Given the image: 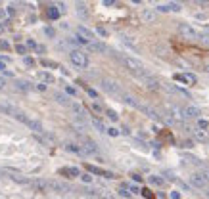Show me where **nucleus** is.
<instances>
[{"instance_id":"1","label":"nucleus","mask_w":209,"mask_h":199,"mask_svg":"<svg viewBox=\"0 0 209 199\" xmlns=\"http://www.w3.org/2000/svg\"><path fill=\"white\" fill-rule=\"evenodd\" d=\"M113 54H115V52H113ZM115 56L119 58V61L125 65L127 69L132 71L134 75H138V73H142V71H144V63H142L140 60H136V58H132V56H119V54H115Z\"/></svg>"},{"instance_id":"2","label":"nucleus","mask_w":209,"mask_h":199,"mask_svg":"<svg viewBox=\"0 0 209 199\" xmlns=\"http://www.w3.org/2000/svg\"><path fill=\"white\" fill-rule=\"evenodd\" d=\"M69 58H71V61H73V65H77L79 69H84V67H88V56H86L83 50H79V48L71 50Z\"/></svg>"},{"instance_id":"3","label":"nucleus","mask_w":209,"mask_h":199,"mask_svg":"<svg viewBox=\"0 0 209 199\" xmlns=\"http://www.w3.org/2000/svg\"><path fill=\"white\" fill-rule=\"evenodd\" d=\"M102 88L106 90L107 94H113V96H123V90H121V86L115 83V80H109V79H102Z\"/></svg>"},{"instance_id":"4","label":"nucleus","mask_w":209,"mask_h":199,"mask_svg":"<svg viewBox=\"0 0 209 199\" xmlns=\"http://www.w3.org/2000/svg\"><path fill=\"white\" fill-rule=\"evenodd\" d=\"M190 184L194 186L196 190H207V186H209V182L205 180L203 178V174H201V172H196V174H192L190 176Z\"/></svg>"},{"instance_id":"5","label":"nucleus","mask_w":209,"mask_h":199,"mask_svg":"<svg viewBox=\"0 0 209 199\" xmlns=\"http://www.w3.org/2000/svg\"><path fill=\"white\" fill-rule=\"evenodd\" d=\"M178 33H180L184 38H198L200 37V33L196 31L192 25H188V23H178Z\"/></svg>"},{"instance_id":"6","label":"nucleus","mask_w":209,"mask_h":199,"mask_svg":"<svg viewBox=\"0 0 209 199\" xmlns=\"http://www.w3.org/2000/svg\"><path fill=\"white\" fill-rule=\"evenodd\" d=\"M77 37L84 38L86 42H96V35H94V31H90V29L84 27V25H79V27H77Z\"/></svg>"},{"instance_id":"7","label":"nucleus","mask_w":209,"mask_h":199,"mask_svg":"<svg viewBox=\"0 0 209 199\" xmlns=\"http://www.w3.org/2000/svg\"><path fill=\"white\" fill-rule=\"evenodd\" d=\"M169 113L173 115L175 123H182V121L186 119V115H184V107H178V105H175V103H171V105H169Z\"/></svg>"},{"instance_id":"8","label":"nucleus","mask_w":209,"mask_h":199,"mask_svg":"<svg viewBox=\"0 0 209 199\" xmlns=\"http://www.w3.org/2000/svg\"><path fill=\"white\" fill-rule=\"evenodd\" d=\"M175 80H180V83H188V84H196V83H198L196 75H192V73H177V75H175Z\"/></svg>"},{"instance_id":"9","label":"nucleus","mask_w":209,"mask_h":199,"mask_svg":"<svg viewBox=\"0 0 209 199\" xmlns=\"http://www.w3.org/2000/svg\"><path fill=\"white\" fill-rule=\"evenodd\" d=\"M31 186H33L37 191H48V188H50V182H48V180H42V178H35V180L31 182Z\"/></svg>"},{"instance_id":"10","label":"nucleus","mask_w":209,"mask_h":199,"mask_svg":"<svg viewBox=\"0 0 209 199\" xmlns=\"http://www.w3.org/2000/svg\"><path fill=\"white\" fill-rule=\"evenodd\" d=\"M140 111H144L146 115H148L150 119H153V121H161L163 119L161 113H157L155 109H152V107H148V105H140Z\"/></svg>"},{"instance_id":"11","label":"nucleus","mask_w":209,"mask_h":199,"mask_svg":"<svg viewBox=\"0 0 209 199\" xmlns=\"http://www.w3.org/2000/svg\"><path fill=\"white\" fill-rule=\"evenodd\" d=\"M0 109L4 113H8V115L15 117V113H17V107H14L10 102H6V100H0Z\"/></svg>"},{"instance_id":"12","label":"nucleus","mask_w":209,"mask_h":199,"mask_svg":"<svg viewBox=\"0 0 209 199\" xmlns=\"http://www.w3.org/2000/svg\"><path fill=\"white\" fill-rule=\"evenodd\" d=\"M140 19H142L144 23H155V12H152V10H142V12H140Z\"/></svg>"},{"instance_id":"13","label":"nucleus","mask_w":209,"mask_h":199,"mask_svg":"<svg viewBox=\"0 0 209 199\" xmlns=\"http://www.w3.org/2000/svg\"><path fill=\"white\" fill-rule=\"evenodd\" d=\"M184 115H186V119H198L201 113H200V109H198L196 105H186L184 107Z\"/></svg>"},{"instance_id":"14","label":"nucleus","mask_w":209,"mask_h":199,"mask_svg":"<svg viewBox=\"0 0 209 199\" xmlns=\"http://www.w3.org/2000/svg\"><path fill=\"white\" fill-rule=\"evenodd\" d=\"M83 151H84V155H96V153H98V148H96V144H94V142L86 140V142L83 144Z\"/></svg>"},{"instance_id":"15","label":"nucleus","mask_w":209,"mask_h":199,"mask_svg":"<svg viewBox=\"0 0 209 199\" xmlns=\"http://www.w3.org/2000/svg\"><path fill=\"white\" fill-rule=\"evenodd\" d=\"M88 50H92V52H98V54H106L107 52V46L104 44V42H90L88 44Z\"/></svg>"},{"instance_id":"16","label":"nucleus","mask_w":209,"mask_h":199,"mask_svg":"<svg viewBox=\"0 0 209 199\" xmlns=\"http://www.w3.org/2000/svg\"><path fill=\"white\" fill-rule=\"evenodd\" d=\"M60 174L67 176V178H75V176H81V171L75 167H67V168H60Z\"/></svg>"},{"instance_id":"17","label":"nucleus","mask_w":209,"mask_h":199,"mask_svg":"<svg viewBox=\"0 0 209 199\" xmlns=\"http://www.w3.org/2000/svg\"><path fill=\"white\" fill-rule=\"evenodd\" d=\"M86 168H88V172H90V174H100V176H106V178H113V174H111V172L102 171V168L92 167V165H86Z\"/></svg>"},{"instance_id":"18","label":"nucleus","mask_w":209,"mask_h":199,"mask_svg":"<svg viewBox=\"0 0 209 199\" xmlns=\"http://www.w3.org/2000/svg\"><path fill=\"white\" fill-rule=\"evenodd\" d=\"M192 134H194V138H196V140H200V142H207V140H209L207 130H200V128L194 130V128H192Z\"/></svg>"},{"instance_id":"19","label":"nucleus","mask_w":209,"mask_h":199,"mask_svg":"<svg viewBox=\"0 0 209 199\" xmlns=\"http://www.w3.org/2000/svg\"><path fill=\"white\" fill-rule=\"evenodd\" d=\"M29 128H31L33 132H37V134H42V132H44V126H42L38 121H35V119H31V123H29Z\"/></svg>"},{"instance_id":"20","label":"nucleus","mask_w":209,"mask_h":199,"mask_svg":"<svg viewBox=\"0 0 209 199\" xmlns=\"http://www.w3.org/2000/svg\"><path fill=\"white\" fill-rule=\"evenodd\" d=\"M77 15H79V17H83V19L88 17V8H86V4H83V2H79V4H77Z\"/></svg>"},{"instance_id":"21","label":"nucleus","mask_w":209,"mask_h":199,"mask_svg":"<svg viewBox=\"0 0 209 199\" xmlns=\"http://www.w3.org/2000/svg\"><path fill=\"white\" fill-rule=\"evenodd\" d=\"M54 100H56L58 103H63V105H71L69 98L65 96V94H61V92H54Z\"/></svg>"},{"instance_id":"22","label":"nucleus","mask_w":209,"mask_h":199,"mask_svg":"<svg viewBox=\"0 0 209 199\" xmlns=\"http://www.w3.org/2000/svg\"><path fill=\"white\" fill-rule=\"evenodd\" d=\"M121 100H123L125 103H129V105H132V107H136V109H140V103L136 102L132 96H129V94H123V96H121Z\"/></svg>"},{"instance_id":"23","label":"nucleus","mask_w":209,"mask_h":199,"mask_svg":"<svg viewBox=\"0 0 209 199\" xmlns=\"http://www.w3.org/2000/svg\"><path fill=\"white\" fill-rule=\"evenodd\" d=\"M65 148L69 149V151H73V153H79V155H84V151H83V146H77V144H67Z\"/></svg>"},{"instance_id":"24","label":"nucleus","mask_w":209,"mask_h":199,"mask_svg":"<svg viewBox=\"0 0 209 199\" xmlns=\"http://www.w3.org/2000/svg\"><path fill=\"white\" fill-rule=\"evenodd\" d=\"M15 119H17L19 123H23V125H27V126H29V123H31V119H29V117L25 115L23 111H17V113H15Z\"/></svg>"},{"instance_id":"25","label":"nucleus","mask_w":209,"mask_h":199,"mask_svg":"<svg viewBox=\"0 0 209 199\" xmlns=\"http://www.w3.org/2000/svg\"><path fill=\"white\" fill-rule=\"evenodd\" d=\"M50 188L52 190H58V191H67L69 190V188H67L65 184H61V182H50Z\"/></svg>"},{"instance_id":"26","label":"nucleus","mask_w":209,"mask_h":199,"mask_svg":"<svg viewBox=\"0 0 209 199\" xmlns=\"http://www.w3.org/2000/svg\"><path fill=\"white\" fill-rule=\"evenodd\" d=\"M15 88H17V90H21V92H29V83H25V80H17V83H15Z\"/></svg>"},{"instance_id":"27","label":"nucleus","mask_w":209,"mask_h":199,"mask_svg":"<svg viewBox=\"0 0 209 199\" xmlns=\"http://www.w3.org/2000/svg\"><path fill=\"white\" fill-rule=\"evenodd\" d=\"M48 17L50 19H58L60 17V10L54 8V6H50V8H48Z\"/></svg>"},{"instance_id":"28","label":"nucleus","mask_w":209,"mask_h":199,"mask_svg":"<svg viewBox=\"0 0 209 199\" xmlns=\"http://www.w3.org/2000/svg\"><path fill=\"white\" fill-rule=\"evenodd\" d=\"M92 125H94V128H96L98 132H107V128H106V126H104V123H102V121L94 119V121H92Z\"/></svg>"},{"instance_id":"29","label":"nucleus","mask_w":209,"mask_h":199,"mask_svg":"<svg viewBox=\"0 0 209 199\" xmlns=\"http://www.w3.org/2000/svg\"><path fill=\"white\" fill-rule=\"evenodd\" d=\"M150 182H152L153 186H163L165 184V180H163L161 176H150Z\"/></svg>"},{"instance_id":"30","label":"nucleus","mask_w":209,"mask_h":199,"mask_svg":"<svg viewBox=\"0 0 209 199\" xmlns=\"http://www.w3.org/2000/svg\"><path fill=\"white\" fill-rule=\"evenodd\" d=\"M198 40H200L201 44H205V46H209V33H200Z\"/></svg>"},{"instance_id":"31","label":"nucleus","mask_w":209,"mask_h":199,"mask_svg":"<svg viewBox=\"0 0 209 199\" xmlns=\"http://www.w3.org/2000/svg\"><path fill=\"white\" fill-rule=\"evenodd\" d=\"M198 128H200V130H207L209 128V123L205 119H198Z\"/></svg>"},{"instance_id":"32","label":"nucleus","mask_w":209,"mask_h":199,"mask_svg":"<svg viewBox=\"0 0 209 199\" xmlns=\"http://www.w3.org/2000/svg\"><path fill=\"white\" fill-rule=\"evenodd\" d=\"M81 180H83L84 184H90L94 178H92V174H90V172H86V174H81Z\"/></svg>"},{"instance_id":"33","label":"nucleus","mask_w":209,"mask_h":199,"mask_svg":"<svg viewBox=\"0 0 209 199\" xmlns=\"http://www.w3.org/2000/svg\"><path fill=\"white\" fill-rule=\"evenodd\" d=\"M96 33L100 35V37H104V38L109 37V33H107V29H106V27H96Z\"/></svg>"},{"instance_id":"34","label":"nucleus","mask_w":209,"mask_h":199,"mask_svg":"<svg viewBox=\"0 0 209 199\" xmlns=\"http://www.w3.org/2000/svg\"><path fill=\"white\" fill-rule=\"evenodd\" d=\"M169 10H171V12H180L182 6L178 4V2H171V4H169Z\"/></svg>"},{"instance_id":"35","label":"nucleus","mask_w":209,"mask_h":199,"mask_svg":"<svg viewBox=\"0 0 209 199\" xmlns=\"http://www.w3.org/2000/svg\"><path fill=\"white\" fill-rule=\"evenodd\" d=\"M15 50H17V54H21V56L27 54V46H23V44H15Z\"/></svg>"},{"instance_id":"36","label":"nucleus","mask_w":209,"mask_h":199,"mask_svg":"<svg viewBox=\"0 0 209 199\" xmlns=\"http://www.w3.org/2000/svg\"><path fill=\"white\" fill-rule=\"evenodd\" d=\"M106 115L109 117V119H111V121H119V115H117L115 111H111V109H107V111H106Z\"/></svg>"},{"instance_id":"37","label":"nucleus","mask_w":209,"mask_h":199,"mask_svg":"<svg viewBox=\"0 0 209 199\" xmlns=\"http://www.w3.org/2000/svg\"><path fill=\"white\" fill-rule=\"evenodd\" d=\"M44 35H46V37H50V38H54V37H56V31H54L52 27H46V29H44Z\"/></svg>"},{"instance_id":"38","label":"nucleus","mask_w":209,"mask_h":199,"mask_svg":"<svg viewBox=\"0 0 209 199\" xmlns=\"http://www.w3.org/2000/svg\"><path fill=\"white\" fill-rule=\"evenodd\" d=\"M40 77L46 80V83H54V77H52L50 73H40Z\"/></svg>"},{"instance_id":"39","label":"nucleus","mask_w":209,"mask_h":199,"mask_svg":"<svg viewBox=\"0 0 209 199\" xmlns=\"http://www.w3.org/2000/svg\"><path fill=\"white\" fill-rule=\"evenodd\" d=\"M37 90H38V92H46V90H48L46 83H38V84H37Z\"/></svg>"},{"instance_id":"40","label":"nucleus","mask_w":209,"mask_h":199,"mask_svg":"<svg viewBox=\"0 0 209 199\" xmlns=\"http://www.w3.org/2000/svg\"><path fill=\"white\" fill-rule=\"evenodd\" d=\"M107 134H109V136H119L121 130H117V128H113V126H111V128H107Z\"/></svg>"},{"instance_id":"41","label":"nucleus","mask_w":209,"mask_h":199,"mask_svg":"<svg viewBox=\"0 0 209 199\" xmlns=\"http://www.w3.org/2000/svg\"><path fill=\"white\" fill-rule=\"evenodd\" d=\"M42 65H44V67H58V65L54 63V61H50V60H42Z\"/></svg>"},{"instance_id":"42","label":"nucleus","mask_w":209,"mask_h":199,"mask_svg":"<svg viewBox=\"0 0 209 199\" xmlns=\"http://www.w3.org/2000/svg\"><path fill=\"white\" fill-rule=\"evenodd\" d=\"M92 109H94V111H96V113H102V111H104V107L100 105V103H96V102L92 103Z\"/></svg>"},{"instance_id":"43","label":"nucleus","mask_w":209,"mask_h":199,"mask_svg":"<svg viewBox=\"0 0 209 199\" xmlns=\"http://www.w3.org/2000/svg\"><path fill=\"white\" fill-rule=\"evenodd\" d=\"M157 12H171V10H169V4H159Z\"/></svg>"},{"instance_id":"44","label":"nucleus","mask_w":209,"mask_h":199,"mask_svg":"<svg viewBox=\"0 0 209 199\" xmlns=\"http://www.w3.org/2000/svg\"><path fill=\"white\" fill-rule=\"evenodd\" d=\"M86 94H88L90 98H98V92L94 90V88H86Z\"/></svg>"},{"instance_id":"45","label":"nucleus","mask_w":209,"mask_h":199,"mask_svg":"<svg viewBox=\"0 0 209 199\" xmlns=\"http://www.w3.org/2000/svg\"><path fill=\"white\" fill-rule=\"evenodd\" d=\"M25 65L27 67H35V60L33 58H25Z\"/></svg>"},{"instance_id":"46","label":"nucleus","mask_w":209,"mask_h":199,"mask_svg":"<svg viewBox=\"0 0 209 199\" xmlns=\"http://www.w3.org/2000/svg\"><path fill=\"white\" fill-rule=\"evenodd\" d=\"M65 92H67V94H71V96H75V94H77L73 86H65Z\"/></svg>"},{"instance_id":"47","label":"nucleus","mask_w":209,"mask_h":199,"mask_svg":"<svg viewBox=\"0 0 209 199\" xmlns=\"http://www.w3.org/2000/svg\"><path fill=\"white\" fill-rule=\"evenodd\" d=\"M27 46H29V48H38V46H37V42L31 40V38H27Z\"/></svg>"},{"instance_id":"48","label":"nucleus","mask_w":209,"mask_h":199,"mask_svg":"<svg viewBox=\"0 0 209 199\" xmlns=\"http://www.w3.org/2000/svg\"><path fill=\"white\" fill-rule=\"evenodd\" d=\"M201 174H203V178L209 182V168H203V171H201Z\"/></svg>"},{"instance_id":"49","label":"nucleus","mask_w":209,"mask_h":199,"mask_svg":"<svg viewBox=\"0 0 209 199\" xmlns=\"http://www.w3.org/2000/svg\"><path fill=\"white\" fill-rule=\"evenodd\" d=\"M129 190H130V193H140V190L136 186H129Z\"/></svg>"},{"instance_id":"50","label":"nucleus","mask_w":209,"mask_h":199,"mask_svg":"<svg viewBox=\"0 0 209 199\" xmlns=\"http://www.w3.org/2000/svg\"><path fill=\"white\" fill-rule=\"evenodd\" d=\"M0 73H4V75H8V77H14V73L10 69H0Z\"/></svg>"},{"instance_id":"51","label":"nucleus","mask_w":209,"mask_h":199,"mask_svg":"<svg viewBox=\"0 0 209 199\" xmlns=\"http://www.w3.org/2000/svg\"><path fill=\"white\" fill-rule=\"evenodd\" d=\"M132 180H134V182H142V176H140V174H136V172H134V174H132Z\"/></svg>"},{"instance_id":"52","label":"nucleus","mask_w":209,"mask_h":199,"mask_svg":"<svg viewBox=\"0 0 209 199\" xmlns=\"http://www.w3.org/2000/svg\"><path fill=\"white\" fill-rule=\"evenodd\" d=\"M171 199H180V193L178 191H171Z\"/></svg>"},{"instance_id":"53","label":"nucleus","mask_w":209,"mask_h":199,"mask_svg":"<svg viewBox=\"0 0 209 199\" xmlns=\"http://www.w3.org/2000/svg\"><path fill=\"white\" fill-rule=\"evenodd\" d=\"M142 193H144V195H146V197H148V199H153V195L150 193V190H142Z\"/></svg>"},{"instance_id":"54","label":"nucleus","mask_w":209,"mask_h":199,"mask_svg":"<svg viewBox=\"0 0 209 199\" xmlns=\"http://www.w3.org/2000/svg\"><path fill=\"white\" fill-rule=\"evenodd\" d=\"M8 14H10V15H14V14H15V10H14V6H10V8H8Z\"/></svg>"},{"instance_id":"55","label":"nucleus","mask_w":209,"mask_h":199,"mask_svg":"<svg viewBox=\"0 0 209 199\" xmlns=\"http://www.w3.org/2000/svg\"><path fill=\"white\" fill-rule=\"evenodd\" d=\"M58 10H60V12H65V4H58Z\"/></svg>"},{"instance_id":"56","label":"nucleus","mask_w":209,"mask_h":199,"mask_svg":"<svg viewBox=\"0 0 209 199\" xmlns=\"http://www.w3.org/2000/svg\"><path fill=\"white\" fill-rule=\"evenodd\" d=\"M6 17V12H4V10H0V19H4Z\"/></svg>"},{"instance_id":"57","label":"nucleus","mask_w":209,"mask_h":199,"mask_svg":"<svg viewBox=\"0 0 209 199\" xmlns=\"http://www.w3.org/2000/svg\"><path fill=\"white\" fill-rule=\"evenodd\" d=\"M4 84H6V80H4V79H0V90L4 88Z\"/></svg>"},{"instance_id":"58","label":"nucleus","mask_w":209,"mask_h":199,"mask_svg":"<svg viewBox=\"0 0 209 199\" xmlns=\"http://www.w3.org/2000/svg\"><path fill=\"white\" fill-rule=\"evenodd\" d=\"M203 193H205V195H207V197H209V186H207V190H205Z\"/></svg>"},{"instance_id":"59","label":"nucleus","mask_w":209,"mask_h":199,"mask_svg":"<svg viewBox=\"0 0 209 199\" xmlns=\"http://www.w3.org/2000/svg\"><path fill=\"white\" fill-rule=\"evenodd\" d=\"M203 71H209V63H205V69Z\"/></svg>"}]
</instances>
